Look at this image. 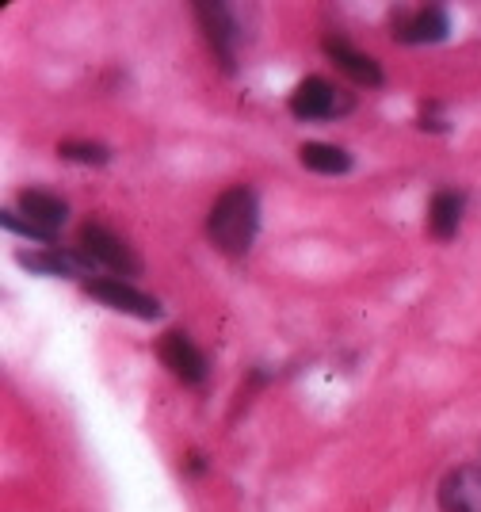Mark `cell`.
Returning <instances> with one entry per match:
<instances>
[{
	"mask_svg": "<svg viewBox=\"0 0 481 512\" xmlns=\"http://www.w3.org/2000/svg\"><path fill=\"white\" fill-rule=\"evenodd\" d=\"M260 230V203L252 188H230L214 199V207L207 214V234L214 241V249L226 256H245L256 241Z\"/></svg>",
	"mask_w": 481,
	"mask_h": 512,
	"instance_id": "cell-1",
	"label": "cell"
},
{
	"mask_svg": "<svg viewBox=\"0 0 481 512\" xmlns=\"http://www.w3.org/2000/svg\"><path fill=\"white\" fill-rule=\"evenodd\" d=\"M356 100L344 92V88L329 85L325 77H306L298 81V88L291 92V115L294 119H306V123H317V119H336L344 111H352Z\"/></svg>",
	"mask_w": 481,
	"mask_h": 512,
	"instance_id": "cell-2",
	"label": "cell"
},
{
	"mask_svg": "<svg viewBox=\"0 0 481 512\" xmlns=\"http://www.w3.org/2000/svg\"><path fill=\"white\" fill-rule=\"evenodd\" d=\"M81 256L92 268H111L119 276H138L142 272V260L130 253V245H123L119 237L111 234L100 222H88L81 226Z\"/></svg>",
	"mask_w": 481,
	"mask_h": 512,
	"instance_id": "cell-3",
	"label": "cell"
},
{
	"mask_svg": "<svg viewBox=\"0 0 481 512\" xmlns=\"http://www.w3.org/2000/svg\"><path fill=\"white\" fill-rule=\"evenodd\" d=\"M84 291L96 302H104L107 310H119V314H130V318H138V321L161 318V302L142 295L138 287H130L123 279H88Z\"/></svg>",
	"mask_w": 481,
	"mask_h": 512,
	"instance_id": "cell-4",
	"label": "cell"
},
{
	"mask_svg": "<svg viewBox=\"0 0 481 512\" xmlns=\"http://www.w3.org/2000/svg\"><path fill=\"white\" fill-rule=\"evenodd\" d=\"M157 356H161V363H165L180 383L195 386V383H203V379H207V356H203V352L195 348V341H191L188 333H180V329H172V333L161 337Z\"/></svg>",
	"mask_w": 481,
	"mask_h": 512,
	"instance_id": "cell-5",
	"label": "cell"
},
{
	"mask_svg": "<svg viewBox=\"0 0 481 512\" xmlns=\"http://www.w3.org/2000/svg\"><path fill=\"white\" fill-rule=\"evenodd\" d=\"M195 20L203 23V35L214 46L222 69H233V54H237V23L226 4H195Z\"/></svg>",
	"mask_w": 481,
	"mask_h": 512,
	"instance_id": "cell-6",
	"label": "cell"
},
{
	"mask_svg": "<svg viewBox=\"0 0 481 512\" xmlns=\"http://www.w3.org/2000/svg\"><path fill=\"white\" fill-rule=\"evenodd\" d=\"M451 31V20L443 8H417L394 16V39L398 43H443Z\"/></svg>",
	"mask_w": 481,
	"mask_h": 512,
	"instance_id": "cell-7",
	"label": "cell"
},
{
	"mask_svg": "<svg viewBox=\"0 0 481 512\" xmlns=\"http://www.w3.org/2000/svg\"><path fill=\"white\" fill-rule=\"evenodd\" d=\"M443 512H481V463L451 470L440 482Z\"/></svg>",
	"mask_w": 481,
	"mask_h": 512,
	"instance_id": "cell-8",
	"label": "cell"
},
{
	"mask_svg": "<svg viewBox=\"0 0 481 512\" xmlns=\"http://www.w3.org/2000/svg\"><path fill=\"white\" fill-rule=\"evenodd\" d=\"M325 54H329L336 69L348 73L356 85H367V88L382 85V69H378V62L371 58V54L356 50L352 43H344V39H325Z\"/></svg>",
	"mask_w": 481,
	"mask_h": 512,
	"instance_id": "cell-9",
	"label": "cell"
},
{
	"mask_svg": "<svg viewBox=\"0 0 481 512\" xmlns=\"http://www.w3.org/2000/svg\"><path fill=\"white\" fill-rule=\"evenodd\" d=\"M20 214L31 218L35 226H42L46 234H54L65 218H69V207H65V199H58V195L42 192V188H27V192H20Z\"/></svg>",
	"mask_w": 481,
	"mask_h": 512,
	"instance_id": "cell-10",
	"label": "cell"
},
{
	"mask_svg": "<svg viewBox=\"0 0 481 512\" xmlns=\"http://www.w3.org/2000/svg\"><path fill=\"white\" fill-rule=\"evenodd\" d=\"M16 264L31 268V272H42V276H77L84 268H92L81 253H62L58 245H50L42 253H16Z\"/></svg>",
	"mask_w": 481,
	"mask_h": 512,
	"instance_id": "cell-11",
	"label": "cell"
},
{
	"mask_svg": "<svg viewBox=\"0 0 481 512\" xmlns=\"http://www.w3.org/2000/svg\"><path fill=\"white\" fill-rule=\"evenodd\" d=\"M462 211H466V199H462L459 192H440V195H436V199L428 203V230H432V237L447 241V237L459 234Z\"/></svg>",
	"mask_w": 481,
	"mask_h": 512,
	"instance_id": "cell-12",
	"label": "cell"
},
{
	"mask_svg": "<svg viewBox=\"0 0 481 512\" xmlns=\"http://www.w3.org/2000/svg\"><path fill=\"white\" fill-rule=\"evenodd\" d=\"M298 161L317 176H344L352 172V153L340 150V146H325V142H306L298 150Z\"/></svg>",
	"mask_w": 481,
	"mask_h": 512,
	"instance_id": "cell-13",
	"label": "cell"
},
{
	"mask_svg": "<svg viewBox=\"0 0 481 512\" xmlns=\"http://www.w3.org/2000/svg\"><path fill=\"white\" fill-rule=\"evenodd\" d=\"M58 157L62 161H73V165H107L111 161V150L104 142H62L58 146Z\"/></svg>",
	"mask_w": 481,
	"mask_h": 512,
	"instance_id": "cell-14",
	"label": "cell"
},
{
	"mask_svg": "<svg viewBox=\"0 0 481 512\" xmlns=\"http://www.w3.org/2000/svg\"><path fill=\"white\" fill-rule=\"evenodd\" d=\"M0 226H4V230H12V234L31 237V241H42L46 249L54 245V234H46V230H42V226H35L31 218H20V211H12V207H8V211H0Z\"/></svg>",
	"mask_w": 481,
	"mask_h": 512,
	"instance_id": "cell-15",
	"label": "cell"
}]
</instances>
